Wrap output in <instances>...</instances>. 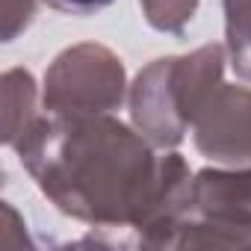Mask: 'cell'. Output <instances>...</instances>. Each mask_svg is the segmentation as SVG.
<instances>
[{
  "instance_id": "6da1fadb",
  "label": "cell",
  "mask_w": 251,
  "mask_h": 251,
  "mask_svg": "<svg viewBox=\"0 0 251 251\" xmlns=\"http://www.w3.org/2000/svg\"><path fill=\"white\" fill-rule=\"evenodd\" d=\"M12 151L62 216L127 233L121 245L133 248H154L192 177L175 148L157 154L154 142L112 112H45Z\"/></svg>"
},
{
  "instance_id": "7a4b0ae2",
  "label": "cell",
  "mask_w": 251,
  "mask_h": 251,
  "mask_svg": "<svg viewBox=\"0 0 251 251\" xmlns=\"http://www.w3.org/2000/svg\"><path fill=\"white\" fill-rule=\"evenodd\" d=\"M225 45H201L192 53L160 56L130 83L127 109L133 127L160 151L177 148L210 95L225 83Z\"/></svg>"
},
{
  "instance_id": "3957f363",
  "label": "cell",
  "mask_w": 251,
  "mask_h": 251,
  "mask_svg": "<svg viewBox=\"0 0 251 251\" xmlns=\"http://www.w3.org/2000/svg\"><path fill=\"white\" fill-rule=\"evenodd\" d=\"M154 248H251V166L192 172Z\"/></svg>"
},
{
  "instance_id": "277c9868",
  "label": "cell",
  "mask_w": 251,
  "mask_h": 251,
  "mask_svg": "<svg viewBox=\"0 0 251 251\" xmlns=\"http://www.w3.org/2000/svg\"><path fill=\"white\" fill-rule=\"evenodd\" d=\"M127 71L118 53L98 42H80L48 65L42 106L48 115H106L127 100Z\"/></svg>"
},
{
  "instance_id": "5b68a950",
  "label": "cell",
  "mask_w": 251,
  "mask_h": 251,
  "mask_svg": "<svg viewBox=\"0 0 251 251\" xmlns=\"http://www.w3.org/2000/svg\"><path fill=\"white\" fill-rule=\"evenodd\" d=\"M201 157L219 166H251V89L222 83L192 124Z\"/></svg>"
},
{
  "instance_id": "8992f818",
  "label": "cell",
  "mask_w": 251,
  "mask_h": 251,
  "mask_svg": "<svg viewBox=\"0 0 251 251\" xmlns=\"http://www.w3.org/2000/svg\"><path fill=\"white\" fill-rule=\"evenodd\" d=\"M0 106H3V145L15 148L42 118L39 86L27 68H9L0 80Z\"/></svg>"
},
{
  "instance_id": "52a82bcc",
  "label": "cell",
  "mask_w": 251,
  "mask_h": 251,
  "mask_svg": "<svg viewBox=\"0 0 251 251\" xmlns=\"http://www.w3.org/2000/svg\"><path fill=\"white\" fill-rule=\"evenodd\" d=\"M222 9L227 62L236 77L251 83V0H222Z\"/></svg>"
},
{
  "instance_id": "ba28073f",
  "label": "cell",
  "mask_w": 251,
  "mask_h": 251,
  "mask_svg": "<svg viewBox=\"0 0 251 251\" xmlns=\"http://www.w3.org/2000/svg\"><path fill=\"white\" fill-rule=\"evenodd\" d=\"M198 3L201 0H139L145 21L154 30L172 36H180L189 27V21L198 12Z\"/></svg>"
},
{
  "instance_id": "9c48e42d",
  "label": "cell",
  "mask_w": 251,
  "mask_h": 251,
  "mask_svg": "<svg viewBox=\"0 0 251 251\" xmlns=\"http://www.w3.org/2000/svg\"><path fill=\"white\" fill-rule=\"evenodd\" d=\"M36 15V0H3V42L18 39Z\"/></svg>"
},
{
  "instance_id": "30bf717a",
  "label": "cell",
  "mask_w": 251,
  "mask_h": 251,
  "mask_svg": "<svg viewBox=\"0 0 251 251\" xmlns=\"http://www.w3.org/2000/svg\"><path fill=\"white\" fill-rule=\"evenodd\" d=\"M45 3L65 15H95V12L106 9L112 0H45Z\"/></svg>"
}]
</instances>
